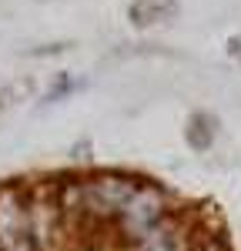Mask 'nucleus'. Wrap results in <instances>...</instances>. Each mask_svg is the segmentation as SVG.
Wrapping results in <instances>:
<instances>
[{
	"instance_id": "nucleus-1",
	"label": "nucleus",
	"mask_w": 241,
	"mask_h": 251,
	"mask_svg": "<svg viewBox=\"0 0 241 251\" xmlns=\"http://www.w3.org/2000/svg\"><path fill=\"white\" fill-rule=\"evenodd\" d=\"M0 251H47L37 228L34 188L20 181L0 184Z\"/></svg>"
},
{
	"instance_id": "nucleus-2",
	"label": "nucleus",
	"mask_w": 241,
	"mask_h": 251,
	"mask_svg": "<svg viewBox=\"0 0 241 251\" xmlns=\"http://www.w3.org/2000/svg\"><path fill=\"white\" fill-rule=\"evenodd\" d=\"M164 218H171V208H168V194L161 191L158 184H147L141 181L138 191L127 198V204L120 208L118 221H114V231L124 245H134L141 241L147 231H154Z\"/></svg>"
},
{
	"instance_id": "nucleus-3",
	"label": "nucleus",
	"mask_w": 241,
	"mask_h": 251,
	"mask_svg": "<svg viewBox=\"0 0 241 251\" xmlns=\"http://www.w3.org/2000/svg\"><path fill=\"white\" fill-rule=\"evenodd\" d=\"M127 251H194L191 245V234L181 225V218H164L154 231H147L141 241L127 245Z\"/></svg>"
},
{
	"instance_id": "nucleus-4",
	"label": "nucleus",
	"mask_w": 241,
	"mask_h": 251,
	"mask_svg": "<svg viewBox=\"0 0 241 251\" xmlns=\"http://www.w3.org/2000/svg\"><path fill=\"white\" fill-rule=\"evenodd\" d=\"M178 0H134L127 7V17L134 27H151V24H168L178 17Z\"/></svg>"
},
{
	"instance_id": "nucleus-5",
	"label": "nucleus",
	"mask_w": 241,
	"mask_h": 251,
	"mask_svg": "<svg viewBox=\"0 0 241 251\" xmlns=\"http://www.w3.org/2000/svg\"><path fill=\"white\" fill-rule=\"evenodd\" d=\"M211 137H215L211 121H208L204 114H194L191 124H188V144H191L194 151H208V148H211Z\"/></svg>"
},
{
	"instance_id": "nucleus-6",
	"label": "nucleus",
	"mask_w": 241,
	"mask_h": 251,
	"mask_svg": "<svg viewBox=\"0 0 241 251\" xmlns=\"http://www.w3.org/2000/svg\"><path fill=\"white\" fill-rule=\"evenodd\" d=\"M74 87H77V80H71V77H60L57 84H54V87H50V91H47V97H44V100H57V97L71 94V91H74Z\"/></svg>"
}]
</instances>
